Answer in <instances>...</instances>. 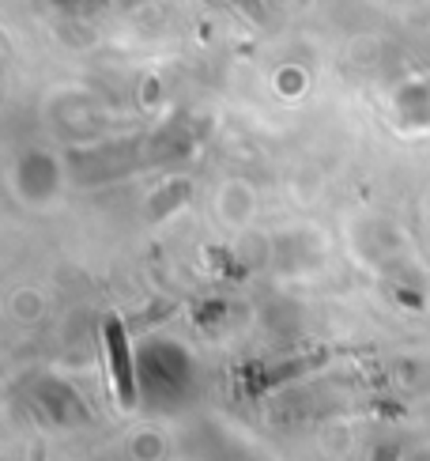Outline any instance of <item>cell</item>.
Listing matches in <instances>:
<instances>
[{"mask_svg": "<svg viewBox=\"0 0 430 461\" xmlns=\"http://www.w3.org/2000/svg\"><path fill=\"white\" fill-rule=\"evenodd\" d=\"M106 348H110V375H113V390L117 401L125 409H132L136 401V382H132V356H129V340H125V325L110 318L106 321Z\"/></svg>", "mask_w": 430, "mask_h": 461, "instance_id": "6da1fadb", "label": "cell"}]
</instances>
